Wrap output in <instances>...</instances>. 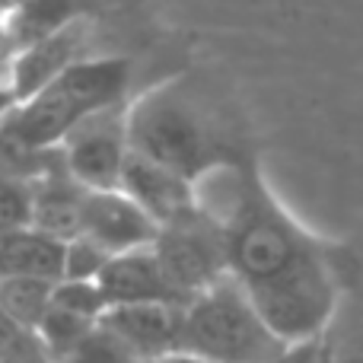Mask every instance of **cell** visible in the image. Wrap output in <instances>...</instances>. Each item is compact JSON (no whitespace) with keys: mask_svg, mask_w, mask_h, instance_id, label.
<instances>
[{"mask_svg":"<svg viewBox=\"0 0 363 363\" xmlns=\"http://www.w3.org/2000/svg\"><path fill=\"white\" fill-rule=\"evenodd\" d=\"M0 363H51V357L45 354V347L38 345L35 335L23 332V335L16 338V345L6 351V357L0 360Z\"/></svg>","mask_w":363,"mask_h":363,"instance_id":"cell-23","label":"cell"},{"mask_svg":"<svg viewBox=\"0 0 363 363\" xmlns=\"http://www.w3.org/2000/svg\"><path fill=\"white\" fill-rule=\"evenodd\" d=\"M16 106H19V102H16V96H13L10 83H0V125H4L6 115H10Z\"/></svg>","mask_w":363,"mask_h":363,"instance_id":"cell-25","label":"cell"},{"mask_svg":"<svg viewBox=\"0 0 363 363\" xmlns=\"http://www.w3.org/2000/svg\"><path fill=\"white\" fill-rule=\"evenodd\" d=\"M112 262L96 242L77 236L64 245V277L61 281H99L102 268Z\"/></svg>","mask_w":363,"mask_h":363,"instance_id":"cell-21","label":"cell"},{"mask_svg":"<svg viewBox=\"0 0 363 363\" xmlns=\"http://www.w3.org/2000/svg\"><path fill=\"white\" fill-rule=\"evenodd\" d=\"M64 166L86 191H118L128 147V102L86 118L67 134L61 147Z\"/></svg>","mask_w":363,"mask_h":363,"instance_id":"cell-6","label":"cell"},{"mask_svg":"<svg viewBox=\"0 0 363 363\" xmlns=\"http://www.w3.org/2000/svg\"><path fill=\"white\" fill-rule=\"evenodd\" d=\"M284 347L233 277L211 284L182 306L179 354L204 363H264Z\"/></svg>","mask_w":363,"mask_h":363,"instance_id":"cell-4","label":"cell"},{"mask_svg":"<svg viewBox=\"0 0 363 363\" xmlns=\"http://www.w3.org/2000/svg\"><path fill=\"white\" fill-rule=\"evenodd\" d=\"M80 236L96 242L108 258L150 249L160 226L121 191H86Z\"/></svg>","mask_w":363,"mask_h":363,"instance_id":"cell-8","label":"cell"},{"mask_svg":"<svg viewBox=\"0 0 363 363\" xmlns=\"http://www.w3.org/2000/svg\"><path fill=\"white\" fill-rule=\"evenodd\" d=\"M153 363H204V360H198V357H188V354H169V357H163V360H153Z\"/></svg>","mask_w":363,"mask_h":363,"instance_id":"cell-26","label":"cell"},{"mask_svg":"<svg viewBox=\"0 0 363 363\" xmlns=\"http://www.w3.org/2000/svg\"><path fill=\"white\" fill-rule=\"evenodd\" d=\"M51 290L55 284L48 281H4L0 284V315L13 328L32 335L51 306Z\"/></svg>","mask_w":363,"mask_h":363,"instance_id":"cell-16","label":"cell"},{"mask_svg":"<svg viewBox=\"0 0 363 363\" xmlns=\"http://www.w3.org/2000/svg\"><path fill=\"white\" fill-rule=\"evenodd\" d=\"M140 363L163 360L179 354L182 306L147 303V306H112L99 319Z\"/></svg>","mask_w":363,"mask_h":363,"instance_id":"cell-11","label":"cell"},{"mask_svg":"<svg viewBox=\"0 0 363 363\" xmlns=\"http://www.w3.org/2000/svg\"><path fill=\"white\" fill-rule=\"evenodd\" d=\"M0 16H4V10H0Z\"/></svg>","mask_w":363,"mask_h":363,"instance_id":"cell-27","label":"cell"},{"mask_svg":"<svg viewBox=\"0 0 363 363\" xmlns=\"http://www.w3.org/2000/svg\"><path fill=\"white\" fill-rule=\"evenodd\" d=\"M64 363H140V360L106 325H96Z\"/></svg>","mask_w":363,"mask_h":363,"instance_id":"cell-20","label":"cell"},{"mask_svg":"<svg viewBox=\"0 0 363 363\" xmlns=\"http://www.w3.org/2000/svg\"><path fill=\"white\" fill-rule=\"evenodd\" d=\"M118 191L125 198H131L157 226L172 223L182 213L198 207L191 182L182 179L179 172L166 169V166L153 163V160L140 157V153H128Z\"/></svg>","mask_w":363,"mask_h":363,"instance_id":"cell-9","label":"cell"},{"mask_svg":"<svg viewBox=\"0 0 363 363\" xmlns=\"http://www.w3.org/2000/svg\"><path fill=\"white\" fill-rule=\"evenodd\" d=\"M194 198L217 220L230 277L271 332L284 345L325 332L338 296L332 242L309 233L274 198L258 160L207 172L194 182Z\"/></svg>","mask_w":363,"mask_h":363,"instance_id":"cell-1","label":"cell"},{"mask_svg":"<svg viewBox=\"0 0 363 363\" xmlns=\"http://www.w3.org/2000/svg\"><path fill=\"white\" fill-rule=\"evenodd\" d=\"M134 64L128 57H80L61 77L19 102L4 121V131L32 153H51L86 118L125 102Z\"/></svg>","mask_w":363,"mask_h":363,"instance_id":"cell-3","label":"cell"},{"mask_svg":"<svg viewBox=\"0 0 363 363\" xmlns=\"http://www.w3.org/2000/svg\"><path fill=\"white\" fill-rule=\"evenodd\" d=\"M51 306L67 309V313L89 322H99L108 313L106 294L99 290L96 281H57L55 290H51Z\"/></svg>","mask_w":363,"mask_h":363,"instance_id":"cell-19","label":"cell"},{"mask_svg":"<svg viewBox=\"0 0 363 363\" xmlns=\"http://www.w3.org/2000/svg\"><path fill=\"white\" fill-rule=\"evenodd\" d=\"M128 147L194 185L207 172L258 160L236 102L207 77H169L128 102Z\"/></svg>","mask_w":363,"mask_h":363,"instance_id":"cell-2","label":"cell"},{"mask_svg":"<svg viewBox=\"0 0 363 363\" xmlns=\"http://www.w3.org/2000/svg\"><path fill=\"white\" fill-rule=\"evenodd\" d=\"M32 182L19 176H0V233L32 230Z\"/></svg>","mask_w":363,"mask_h":363,"instance_id":"cell-18","label":"cell"},{"mask_svg":"<svg viewBox=\"0 0 363 363\" xmlns=\"http://www.w3.org/2000/svg\"><path fill=\"white\" fill-rule=\"evenodd\" d=\"M19 335H23V332H19V328H13L10 322H6L4 315H0V360L6 357V351H10L13 345H16Z\"/></svg>","mask_w":363,"mask_h":363,"instance_id":"cell-24","label":"cell"},{"mask_svg":"<svg viewBox=\"0 0 363 363\" xmlns=\"http://www.w3.org/2000/svg\"><path fill=\"white\" fill-rule=\"evenodd\" d=\"M153 252H157L169 284L185 303L198 296L201 290H207L211 284L230 277L223 233H220L217 220L201 207L160 226Z\"/></svg>","mask_w":363,"mask_h":363,"instance_id":"cell-5","label":"cell"},{"mask_svg":"<svg viewBox=\"0 0 363 363\" xmlns=\"http://www.w3.org/2000/svg\"><path fill=\"white\" fill-rule=\"evenodd\" d=\"M264 363H325V354H322V335L306 338V341H294V345H287L277 357H271Z\"/></svg>","mask_w":363,"mask_h":363,"instance_id":"cell-22","label":"cell"},{"mask_svg":"<svg viewBox=\"0 0 363 363\" xmlns=\"http://www.w3.org/2000/svg\"><path fill=\"white\" fill-rule=\"evenodd\" d=\"M99 290L106 294L108 309L112 306H147V303H166V306H185V300L176 294L169 284L163 264H160L157 252L140 249L118 255L102 268Z\"/></svg>","mask_w":363,"mask_h":363,"instance_id":"cell-12","label":"cell"},{"mask_svg":"<svg viewBox=\"0 0 363 363\" xmlns=\"http://www.w3.org/2000/svg\"><path fill=\"white\" fill-rule=\"evenodd\" d=\"M83 42V26L77 19L74 26L61 29L57 35L45 38V42L32 45V48L16 51L10 67V89L16 96V102H26L29 96H35L42 86H48L55 77H61L70 64H77V45Z\"/></svg>","mask_w":363,"mask_h":363,"instance_id":"cell-13","label":"cell"},{"mask_svg":"<svg viewBox=\"0 0 363 363\" xmlns=\"http://www.w3.org/2000/svg\"><path fill=\"white\" fill-rule=\"evenodd\" d=\"M338 296L322 332L325 363H363V239L332 242Z\"/></svg>","mask_w":363,"mask_h":363,"instance_id":"cell-7","label":"cell"},{"mask_svg":"<svg viewBox=\"0 0 363 363\" xmlns=\"http://www.w3.org/2000/svg\"><path fill=\"white\" fill-rule=\"evenodd\" d=\"M96 325H99V322H89V319H80V315L67 313V309L48 306L45 319L38 322V328L32 335H35L38 345L45 347V354L51 357V363H64Z\"/></svg>","mask_w":363,"mask_h":363,"instance_id":"cell-17","label":"cell"},{"mask_svg":"<svg viewBox=\"0 0 363 363\" xmlns=\"http://www.w3.org/2000/svg\"><path fill=\"white\" fill-rule=\"evenodd\" d=\"M32 191H35V201H32V230L45 233V236L57 239L64 245L80 236L86 188L67 172L57 150L45 160L42 172L32 182Z\"/></svg>","mask_w":363,"mask_h":363,"instance_id":"cell-10","label":"cell"},{"mask_svg":"<svg viewBox=\"0 0 363 363\" xmlns=\"http://www.w3.org/2000/svg\"><path fill=\"white\" fill-rule=\"evenodd\" d=\"M6 23V35L13 38L19 51L57 35L61 29L74 26L80 19V10L74 6H55V4H32V6H13L0 16Z\"/></svg>","mask_w":363,"mask_h":363,"instance_id":"cell-15","label":"cell"},{"mask_svg":"<svg viewBox=\"0 0 363 363\" xmlns=\"http://www.w3.org/2000/svg\"><path fill=\"white\" fill-rule=\"evenodd\" d=\"M64 277V242L38 230L0 233V284L4 281H48Z\"/></svg>","mask_w":363,"mask_h":363,"instance_id":"cell-14","label":"cell"}]
</instances>
